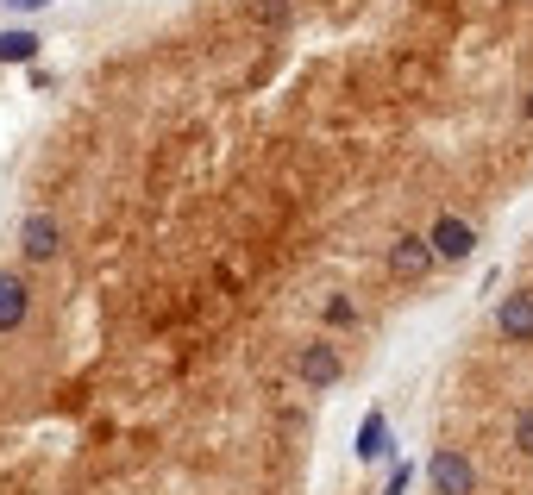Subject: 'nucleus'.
<instances>
[{
  "label": "nucleus",
  "mask_w": 533,
  "mask_h": 495,
  "mask_svg": "<svg viewBox=\"0 0 533 495\" xmlns=\"http://www.w3.org/2000/svg\"><path fill=\"white\" fill-rule=\"evenodd\" d=\"M427 251H433V264H439V257H446V264H465V257L477 251L471 220H465V214H439L433 232H427Z\"/></svg>",
  "instance_id": "obj_1"
},
{
  "label": "nucleus",
  "mask_w": 533,
  "mask_h": 495,
  "mask_svg": "<svg viewBox=\"0 0 533 495\" xmlns=\"http://www.w3.org/2000/svg\"><path fill=\"white\" fill-rule=\"evenodd\" d=\"M295 376H301L308 389H333L339 376H345V358H339L333 345H301V358H295Z\"/></svg>",
  "instance_id": "obj_2"
},
{
  "label": "nucleus",
  "mask_w": 533,
  "mask_h": 495,
  "mask_svg": "<svg viewBox=\"0 0 533 495\" xmlns=\"http://www.w3.org/2000/svg\"><path fill=\"white\" fill-rule=\"evenodd\" d=\"M427 477H433L439 495H471V458L465 452H433Z\"/></svg>",
  "instance_id": "obj_3"
},
{
  "label": "nucleus",
  "mask_w": 533,
  "mask_h": 495,
  "mask_svg": "<svg viewBox=\"0 0 533 495\" xmlns=\"http://www.w3.org/2000/svg\"><path fill=\"white\" fill-rule=\"evenodd\" d=\"M57 245H63V232H57V220H51V214H32L26 226H19V251H26L32 264L57 257Z\"/></svg>",
  "instance_id": "obj_4"
},
{
  "label": "nucleus",
  "mask_w": 533,
  "mask_h": 495,
  "mask_svg": "<svg viewBox=\"0 0 533 495\" xmlns=\"http://www.w3.org/2000/svg\"><path fill=\"white\" fill-rule=\"evenodd\" d=\"M26 308H32V289H26V276L0 270V333H13V326H26Z\"/></svg>",
  "instance_id": "obj_5"
},
{
  "label": "nucleus",
  "mask_w": 533,
  "mask_h": 495,
  "mask_svg": "<svg viewBox=\"0 0 533 495\" xmlns=\"http://www.w3.org/2000/svg\"><path fill=\"white\" fill-rule=\"evenodd\" d=\"M389 270H396L402 282H421V276L433 270V251H427V239H396V245H389Z\"/></svg>",
  "instance_id": "obj_6"
},
{
  "label": "nucleus",
  "mask_w": 533,
  "mask_h": 495,
  "mask_svg": "<svg viewBox=\"0 0 533 495\" xmlns=\"http://www.w3.org/2000/svg\"><path fill=\"white\" fill-rule=\"evenodd\" d=\"M496 333H502V339H533V295L496 301Z\"/></svg>",
  "instance_id": "obj_7"
},
{
  "label": "nucleus",
  "mask_w": 533,
  "mask_h": 495,
  "mask_svg": "<svg viewBox=\"0 0 533 495\" xmlns=\"http://www.w3.org/2000/svg\"><path fill=\"white\" fill-rule=\"evenodd\" d=\"M383 452H389V420H383V414H370L364 427H358V458L370 464V458H383Z\"/></svg>",
  "instance_id": "obj_8"
},
{
  "label": "nucleus",
  "mask_w": 533,
  "mask_h": 495,
  "mask_svg": "<svg viewBox=\"0 0 533 495\" xmlns=\"http://www.w3.org/2000/svg\"><path fill=\"white\" fill-rule=\"evenodd\" d=\"M44 51V44L32 32H0V63H32Z\"/></svg>",
  "instance_id": "obj_9"
},
{
  "label": "nucleus",
  "mask_w": 533,
  "mask_h": 495,
  "mask_svg": "<svg viewBox=\"0 0 533 495\" xmlns=\"http://www.w3.org/2000/svg\"><path fill=\"white\" fill-rule=\"evenodd\" d=\"M352 320H358V308H352L345 295H333V301H327V326H352Z\"/></svg>",
  "instance_id": "obj_10"
},
{
  "label": "nucleus",
  "mask_w": 533,
  "mask_h": 495,
  "mask_svg": "<svg viewBox=\"0 0 533 495\" xmlns=\"http://www.w3.org/2000/svg\"><path fill=\"white\" fill-rule=\"evenodd\" d=\"M515 452H527V458H533V408L515 420Z\"/></svg>",
  "instance_id": "obj_11"
},
{
  "label": "nucleus",
  "mask_w": 533,
  "mask_h": 495,
  "mask_svg": "<svg viewBox=\"0 0 533 495\" xmlns=\"http://www.w3.org/2000/svg\"><path fill=\"white\" fill-rule=\"evenodd\" d=\"M7 7H19V13H44L51 0H7Z\"/></svg>",
  "instance_id": "obj_12"
},
{
  "label": "nucleus",
  "mask_w": 533,
  "mask_h": 495,
  "mask_svg": "<svg viewBox=\"0 0 533 495\" xmlns=\"http://www.w3.org/2000/svg\"><path fill=\"white\" fill-rule=\"evenodd\" d=\"M521 113H527V120H533V88H527V101H521Z\"/></svg>",
  "instance_id": "obj_13"
}]
</instances>
